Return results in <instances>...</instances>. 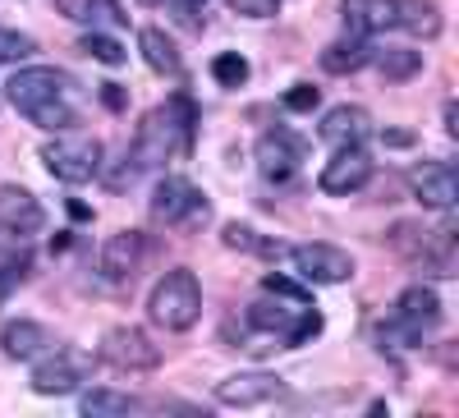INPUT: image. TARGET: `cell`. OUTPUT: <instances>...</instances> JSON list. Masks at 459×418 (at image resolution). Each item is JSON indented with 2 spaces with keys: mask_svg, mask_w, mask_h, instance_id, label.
<instances>
[{
  "mask_svg": "<svg viewBox=\"0 0 459 418\" xmlns=\"http://www.w3.org/2000/svg\"><path fill=\"white\" fill-rule=\"evenodd\" d=\"M5 97L14 101L19 116L28 125H37V129L65 134V129L79 125V83H74L65 69L28 65L5 83Z\"/></svg>",
  "mask_w": 459,
  "mask_h": 418,
  "instance_id": "cell-1",
  "label": "cell"
},
{
  "mask_svg": "<svg viewBox=\"0 0 459 418\" xmlns=\"http://www.w3.org/2000/svg\"><path fill=\"white\" fill-rule=\"evenodd\" d=\"M188 143H194V101L175 97V101H166L157 110H147L134 143L125 152H129V161L138 170H157L175 157V152H188Z\"/></svg>",
  "mask_w": 459,
  "mask_h": 418,
  "instance_id": "cell-2",
  "label": "cell"
},
{
  "mask_svg": "<svg viewBox=\"0 0 459 418\" xmlns=\"http://www.w3.org/2000/svg\"><path fill=\"white\" fill-rule=\"evenodd\" d=\"M147 318L166 327V331H188L198 318H203V285L188 267H175L166 272L147 294Z\"/></svg>",
  "mask_w": 459,
  "mask_h": 418,
  "instance_id": "cell-3",
  "label": "cell"
},
{
  "mask_svg": "<svg viewBox=\"0 0 459 418\" xmlns=\"http://www.w3.org/2000/svg\"><path fill=\"white\" fill-rule=\"evenodd\" d=\"M207 216H212V203L203 198V188L188 184L184 175H166L152 188V221L170 225V231L188 235V231H198V225H207Z\"/></svg>",
  "mask_w": 459,
  "mask_h": 418,
  "instance_id": "cell-4",
  "label": "cell"
},
{
  "mask_svg": "<svg viewBox=\"0 0 459 418\" xmlns=\"http://www.w3.org/2000/svg\"><path fill=\"white\" fill-rule=\"evenodd\" d=\"M42 161L56 179L65 184H88L101 175V143L88 138V134H56L47 147H42Z\"/></svg>",
  "mask_w": 459,
  "mask_h": 418,
  "instance_id": "cell-5",
  "label": "cell"
},
{
  "mask_svg": "<svg viewBox=\"0 0 459 418\" xmlns=\"http://www.w3.org/2000/svg\"><path fill=\"white\" fill-rule=\"evenodd\" d=\"M88 372H92V354L74 350V345H51L47 354H37L32 391L37 396H69L88 382Z\"/></svg>",
  "mask_w": 459,
  "mask_h": 418,
  "instance_id": "cell-6",
  "label": "cell"
},
{
  "mask_svg": "<svg viewBox=\"0 0 459 418\" xmlns=\"http://www.w3.org/2000/svg\"><path fill=\"white\" fill-rule=\"evenodd\" d=\"M97 354L115 372H152V368H161V345L143 327H110L101 335V350Z\"/></svg>",
  "mask_w": 459,
  "mask_h": 418,
  "instance_id": "cell-7",
  "label": "cell"
},
{
  "mask_svg": "<svg viewBox=\"0 0 459 418\" xmlns=\"http://www.w3.org/2000/svg\"><path fill=\"white\" fill-rule=\"evenodd\" d=\"M441 327V299L432 285H409L395 299V313H391V335L400 340H423L428 331Z\"/></svg>",
  "mask_w": 459,
  "mask_h": 418,
  "instance_id": "cell-8",
  "label": "cell"
},
{
  "mask_svg": "<svg viewBox=\"0 0 459 418\" xmlns=\"http://www.w3.org/2000/svg\"><path fill=\"white\" fill-rule=\"evenodd\" d=\"M257 170H262V179H272V184H290L299 170H303V161H308V143L303 138H294L290 129H272V134H262L257 138Z\"/></svg>",
  "mask_w": 459,
  "mask_h": 418,
  "instance_id": "cell-9",
  "label": "cell"
},
{
  "mask_svg": "<svg viewBox=\"0 0 459 418\" xmlns=\"http://www.w3.org/2000/svg\"><path fill=\"white\" fill-rule=\"evenodd\" d=\"M285 257L299 267V276L313 281V285H344L354 276V257L335 244H294Z\"/></svg>",
  "mask_w": 459,
  "mask_h": 418,
  "instance_id": "cell-10",
  "label": "cell"
},
{
  "mask_svg": "<svg viewBox=\"0 0 459 418\" xmlns=\"http://www.w3.org/2000/svg\"><path fill=\"white\" fill-rule=\"evenodd\" d=\"M147 262V235L143 231H120L101 244V257H97V272L110 281V285H129Z\"/></svg>",
  "mask_w": 459,
  "mask_h": 418,
  "instance_id": "cell-11",
  "label": "cell"
},
{
  "mask_svg": "<svg viewBox=\"0 0 459 418\" xmlns=\"http://www.w3.org/2000/svg\"><path fill=\"white\" fill-rule=\"evenodd\" d=\"M372 179V157L363 147H335V157L322 166L317 175V188L331 198H344V194H359V188Z\"/></svg>",
  "mask_w": 459,
  "mask_h": 418,
  "instance_id": "cell-12",
  "label": "cell"
},
{
  "mask_svg": "<svg viewBox=\"0 0 459 418\" xmlns=\"http://www.w3.org/2000/svg\"><path fill=\"white\" fill-rule=\"evenodd\" d=\"M281 377L276 372H235L225 377V382L216 387V400L225 409H257V405H272L281 400Z\"/></svg>",
  "mask_w": 459,
  "mask_h": 418,
  "instance_id": "cell-13",
  "label": "cell"
},
{
  "mask_svg": "<svg viewBox=\"0 0 459 418\" xmlns=\"http://www.w3.org/2000/svg\"><path fill=\"white\" fill-rule=\"evenodd\" d=\"M409 184H413V198L432 207V212H450L455 198H459V175L450 161H423L409 170Z\"/></svg>",
  "mask_w": 459,
  "mask_h": 418,
  "instance_id": "cell-14",
  "label": "cell"
},
{
  "mask_svg": "<svg viewBox=\"0 0 459 418\" xmlns=\"http://www.w3.org/2000/svg\"><path fill=\"white\" fill-rule=\"evenodd\" d=\"M47 225V212L23 184H0V231H10L19 239L37 235Z\"/></svg>",
  "mask_w": 459,
  "mask_h": 418,
  "instance_id": "cell-15",
  "label": "cell"
},
{
  "mask_svg": "<svg viewBox=\"0 0 459 418\" xmlns=\"http://www.w3.org/2000/svg\"><path fill=\"white\" fill-rule=\"evenodd\" d=\"M56 345V335H51V327H42V322H32V318H19V322H5L0 327V350H5L10 359H37V354H47Z\"/></svg>",
  "mask_w": 459,
  "mask_h": 418,
  "instance_id": "cell-16",
  "label": "cell"
},
{
  "mask_svg": "<svg viewBox=\"0 0 459 418\" xmlns=\"http://www.w3.org/2000/svg\"><path fill=\"white\" fill-rule=\"evenodd\" d=\"M368 134H372V116L363 106H331L322 116V138L331 147H363Z\"/></svg>",
  "mask_w": 459,
  "mask_h": 418,
  "instance_id": "cell-17",
  "label": "cell"
},
{
  "mask_svg": "<svg viewBox=\"0 0 459 418\" xmlns=\"http://www.w3.org/2000/svg\"><path fill=\"white\" fill-rule=\"evenodd\" d=\"M395 5L400 0H340V14L354 37H377L395 28Z\"/></svg>",
  "mask_w": 459,
  "mask_h": 418,
  "instance_id": "cell-18",
  "label": "cell"
},
{
  "mask_svg": "<svg viewBox=\"0 0 459 418\" xmlns=\"http://www.w3.org/2000/svg\"><path fill=\"white\" fill-rule=\"evenodd\" d=\"M221 239H225V248H235V253H253V257H266V262H281V257L290 253L281 239L253 231V225H239V221H230L225 231H221Z\"/></svg>",
  "mask_w": 459,
  "mask_h": 418,
  "instance_id": "cell-19",
  "label": "cell"
},
{
  "mask_svg": "<svg viewBox=\"0 0 459 418\" xmlns=\"http://www.w3.org/2000/svg\"><path fill=\"white\" fill-rule=\"evenodd\" d=\"M395 28H404L409 37L432 42V37H441V10L432 5V0H400V5H395Z\"/></svg>",
  "mask_w": 459,
  "mask_h": 418,
  "instance_id": "cell-20",
  "label": "cell"
},
{
  "mask_svg": "<svg viewBox=\"0 0 459 418\" xmlns=\"http://www.w3.org/2000/svg\"><path fill=\"white\" fill-rule=\"evenodd\" d=\"M418 262L432 272V276H455V225L446 221L441 231H423V248H418Z\"/></svg>",
  "mask_w": 459,
  "mask_h": 418,
  "instance_id": "cell-21",
  "label": "cell"
},
{
  "mask_svg": "<svg viewBox=\"0 0 459 418\" xmlns=\"http://www.w3.org/2000/svg\"><path fill=\"white\" fill-rule=\"evenodd\" d=\"M79 409H83L88 418H129V414H138V409H143V400H138V396H129V391L92 387V391L79 400Z\"/></svg>",
  "mask_w": 459,
  "mask_h": 418,
  "instance_id": "cell-22",
  "label": "cell"
},
{
  "mask_svg": "<svg viewBox=\"0 0 459 418\" xmlns=\"http://www.w3.org/2000/svg\"><path fill=\"white\" fill-rule=\"evenodd\" d=\"M372 60V47H368V37H340V42H331L326 51H322V69L326 74H354V69H363Z\"/></svg>",
  "mask_w": 459,
  "mask_h": 418,
  "instance_id": "cell-23",
  "label": "cell"
},
{
  "mask_svg": "<svg viewBox=\"0 0 459 418\" xmlns=\"http://www.w3.org/2000/svg\"><path fill=\"white\" fill-rule=\"evenodd\" d=\"M299 309H303V303H294V299H290V303H281V299H276V303H272V299H257V303H248V327H253V331H266V335H276V331L285 335V331L294 327Z\"/></svg>",
  "mask_w": 459,
  "mask_h": 418,
  "instance_id": "cell-24",
  "label": "cell"
},
{
  "mask_svg": "<svg viewBox=\"0 0 459 418\" xmlns=\"http://www.w3.org/2000/svg\"><path fill=\"white\" fill-rule=\"evenodd\" d=\"M138 47H143V60L157 69V74H170V79H179V69H184V60H179V51H175V42L161 32V28H143L138 32Z\"/></svg>",
  "mask_w": 459,
  "mask_h": 418,
  "instance_id": "cell-25",
  "label": "cell"
},
{
  "mask_svg": "<svg viewBox=\"0 0 459 418\" xmlns=\"http://www.w3.org/2000/svg\"><path fill=\"white\" fill-rule=\"evenodd\" d=\"M377 69H381V79H391V83H404L413 79L418 69H423V51H409V47H386V51H372Z\"/></svg>",
  "mask_w": 459,
  "mask_h": 418,
  "instance_id": "cell-26",
  "label": "cell"
},
{
  "mask_svg": "<svg viewBox=\"0 0 459 418\" xmlns=\"http://www.w3.org/2000/svg\"><path fill=\"white\" fill-rule=\"evenodd\" d=\"M248 74H253V69H248V60H244L239 51H225V56L212 60V79H216L221 88H244Z\"/></svg>",
  "mask_w": 459,
  "mask_h": 418,
  "instance_id": "cell-27",
  "label": "cell"
},
{
  "mask_svg": "<svg viewBox=\"0 0 459 418\" xmlns=\"http://www.w3.org/2000/svg\"><path fill=\"white\" fill-rule=\"evenodd\" d=\"M79 51L92 56L97 65H110V69H115V65H125V47L115 42V37H106V32H88L83 42H79Z\"/></svg>",
  "mask_w": 459,
  "mask_h": 418,
  "instance_id": "cell-28",
  "label": "cell"
},
{
  "mask_svg": "<svg viewBox=\"0 0 459 418\" xmlns=\"http://www.w3.org/2000/svg\"><path fill=\"white\" fill-rule=\"evenodd\" d=\"M37 51V42L28 32H14V28H0V65H19Z\"/></svg>",
  "mask_w": 459,
  "mask_h": 418,
  "instance_id": "cell-29",
  "label": "cell"
},
{
  "mask_svg": "<svg viewBox=\"0 0 459 418\" xmlns=\"http://www.w3.org/2000/svg\"><path fill=\"white\" fill-rule=\"evenodd\" d=\"M28 267H32V257L28 253H19V257H5L0 262V303H5L23 281H28Z\"/></svg>",
  "mask_w": 459,
  "mask_h": 418,
  "instance_id": "cell-30",
  "label": "cell"
},
{
  "mask_svg": "<svg viewBox=\"0 0 459 418\" xmlns=\"http://www.w3.org/2000/svg\"><path fill=\"white\" fill-rule=\"evenodd\" d=\"M322 331V313H313V309H299V322L285 331V345L294 350V345H303V340H313Z\"/></svg>",
  "mask_w": 459,
  "mask_h": 418,
  "instance_id": "cell-31",
  "label": "cell"
},
{
  "mask_svg": "<svg viewBox=\"0 0 459 418\" xmlns=\"http://www.w3.org/2000/svg\"><path fill=\"white\" fill-rule=\"evenodd\" d=\"M56 14H65L74 23H92L101 14V5H97V0H56Z\"/></svg>",
  "mask_w": 459,
  "mask_h": 418,
  "instance_id": "cell-32",
  "label": "cell"
},
{
  "mask_svg": "<svg viewBox=\"0 0 459 418\" xmlns=\"http://www.w3.org/2000/svg\"><path fill=\"white\" fill-rule=\"evenodd\" d=\"M262 290H266V294H281V299H294V303H308V290L294 285V281H285V276H276V272L262 281Z\"/></svg>",
  "mask_w": 459,
  "mask_h": 418,
  "instance_id": "cell-33",
  "label": "cell"
},
{
  "mask_svg": "<svg viewBox=\"0 0 459 418\" xmlns=\"http://www.w3.org/2000/svg\"><path fill=\"white\" fill-rule=\"evenodd\" d=\"M317 101H322V92H317L313 83H294V88L285 92V106H290V110H313Z\"/></svg>",
  "mask_w": 459,
  "mask_h": 418,
  "instance_id": "cell-34",
  "label": "cell"
},
{
  "mask_svg": "<svg viewBox=\"0 0 459 418\" xmlns=\"http://www.w3.org/2000/svg\"><path fill=\"white\" fill-rule=\"evenodd\" d=\"M244 19H272L276 10H281V0H230Z\"/></svg>",
  "mask_w": 459,
  "mask_h": 418,
  "instance_id": "cell-35",
  "label": "cell"
},
{
  "mask_svg": "<svg viewBox=\"0 0 459 418\" xmlns=\"http://www.w3.org/2000/svg\"><path fill=\"white\" fill-rule=\"evenodd\" d=\"M203 10H207V0H175V14H179V23L184 28H203Z\"/></svg>",
  "mask_w": 459,
  "mask_h": 418,
  "instance_id": "cell-36",
  "label": "cell"
},
{
  "mask_svg": "<svg viewBox=\"0 0 459 418\" xmlns=\"http://www.w3.org/2000/svg\"><path fill=\"white\" fill-rule=\"evenodd\" d=\"M446 134L459 138V106H455V101H446Z\"/></svg>",
  "mask_w": 459,
  "mask_h": 418,
  "instance_id": "cell-37",
  "label": "cell"
},
{
  "mask_svg": "<svg viewBox=\"0 0 459 418\" xmlns=\"http://www.w3.org/2000/svg\"><path fill=\"white\" fill-rule=\"evenodd\" d=\"M101 97H106V106H110V110H120V106H125V92L115 88V83H106V92H101Z\"/></svg>",
  "mask_w": 459,
  "mask_h": 418,
  "instance_id": "cell-38",
  "label": "cell"
},
{
  "mask_svg": "<svg viewBox=\"0 0 459 418\" xmlns=\"http://www.w3.org/2000/svg\"><path fill=\"white\" fill-rule=\"evenodd\" d=\"M381 138H386L391 147H409V143H413V134H400V129H395V134H381Z\"/></svg>",
  "mask_w": 459,
  "mask_h": 418,
  "instance_id": "cell-39",
  "label": "cell"
},
{
  "mask_svg": "<svg viewBox=\"0 0 459 418\" xmlns=\"http://www.w3.org/2000/svg\"><path fill=\"white\" fill-rule=\"evenodd\" d=\"M138 5H166V0H138Z\"/></svg>",
  "mask_w": 459,
  "mask_h": 418,
  "instance_id": "cell-40",
  "label": "cell"
}]
</instances>
